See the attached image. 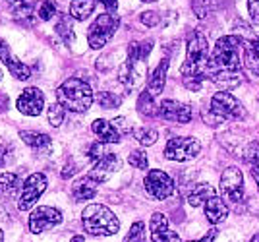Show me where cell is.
I'll list each match as a JSON object with an SVG mask.
<instances>
[{"label": "cell", "mask_w": 259, "mask_h": 242, "mask_svg": "<svg viewBox=\"0 0 259 242\" xmlns=\"http://www.w3.org/2000/svg\"><path fill=\"white\" fill-rule=\"evenodd\" d=\"M141 22L145 23V25H149V27H153V25H157V23L161 22V18H159L157 12H145V14H141Z\"/></svg>", "instance_id": "f35d334b"}, {"label": "cell", "mask_w": 259, "mask_h": 242, "mask_svg": "<svg viewBox=\"0 0 259 242\" xmlns=\"http://www.w3.org/2000/svg\"><path fill=\"white\" fill-rule=\"evenodd\" d=\"M122 242H145V225L141 221H136Z\"/></svg>", "instance_id": "4dcf8cb0"}, {"label": "cell", "mask_w": 259, "mask_h": 242, "mask_svg": "<svg viewBox=\"0 0 259 242\" xmlns=\"http://www.w3.org/2000/svg\"><path fill=\"white\" fill-rule=\"evenodd\" d=\"M95 10V0H72L70 2V16L74 20L83 22Z\"/></svg>", "instance_id": "484cf974"}, {"label": "cell", "mask_w": 259, "mask_h": 242, "mask_svg": "<svg viewBox=\"0 0 259 242\" xmlns=\"http://www.w3.org/2000/svg\"><path fill=\"white\" fill-rule=\"evenodd\" d=\"M240 53H244V39L236 35L221 37L209 58V79L223 89L238 88L244 82Z\"/></svg>", "instance_id": "6da1fadb"}, {"label": "cell", "mask_w": 259, "mask_h": 242, "mask_svg": "<svg viewBox=\"0 0 259 242\" xmlns=\"http://www.w3.org/2000/svg\"><path fill=\"white\" fill-rule=\"evenodd\" d=\"M47 176L43 173H33L31 176L25 178L20 192V199H18V208L20 211H27L35 206V201L43 196V192L47 190Z\"/></svg>", "instance_id": "52a82bcc"}, {"label": "cell", "mask_w": 259, "mask_h": 242, "mask_svg": "<svg viewBox=\"0 0 259 242\" xmlns=\"http://www.w3.org/2000/svg\"><path fill=\"white\" fill-rule=\"evenodd\" d=\"M149 231L153 242H178V234L168 229V221L162 213H153Z\"/></svg>", "instance_id": "9a60e30c"}, {"label": "cell", "mask_w": 259, "mask_h": 242, "mask_svg": "<svg viewBox=\"0 0 259 242\" xmlns=\"http://www.w3.org/2000/svg\"><path fill=\"white\" fill-rule=\"evenodd\" d=\"M215 196V190H213V186L211 184H197V186L188 194V204L192 206V208H197V206H203V204H207L209 199Z\"/></svg>", "instance_id": "cb8c5ba5"}, {"label": "cell", "mask_w": 259, "mask_h": 242, "mask_svg": "<svg viewBox=\"0 0 259 242\" xmlns=\"http://www.w3.org/2000/svg\"><path fill=\"white\" fill-rule=\"evenodd\" d=\"M107 155V151H105V145L103 143H91L89 145V149H87V157L93 161V163H97V161H101L103 157Z\"/></svg>", "instance_id": "74e56055"}, {"label": "cell", "mask_w": 259, "mask_h": 242, "mask_svg": "<svg viewBox=\"0 0 259 242\" xmlns=\"http://www.w3.org/2000/svg\"><path fill=\"white\" fill-rule=\"evenodd\" d=\"M244 62L248 70L259 76V37L257 39H244Z\"/></svg>", "instance_id": "7402d4cb"}, {"label": "cell", "mask_w": 259, "mask_h": 242, "mask_svg": "<svg viewBox=\"0 0 259 242\" xmlns=\"http://www.w3.org/2000/svg\"><path fill=\"white\" fill-rule=\"evenodd\" d=\"M14 161V147L10 142L6 140H0V167L10 165Z\"/></svg>", "instance_id": "e575fe53"}, {"label": "cell", "mask_w": 259, "mask_h": 242, "mask_svg": "<svg viewBox=\"0 0 259 242\" xmlns=\"http://www.w3.org/2000/svg\"><path fill=\"white\" fill-rule=\"evenodd\" d=\"M209 43L205 35L199 31H192L188 37V56L182 64V82L192 91L201 88L203 79H209Z\"/></svg>", "instance_id": "7a4b0ae2"}, {"label": "cell", "mask_w": 259, "mask_h": 242, "mask_svg": "<svg viewBox=\"0 0 259 242\" xmlns=\"http://www.w3.org/2000/svg\"><path fill=\"white\" fill-rule=\"evenodd\" d=\"M0 79H2V70H0Z\"/></svg>", "instance_id": "c3c4849f"}, {"label": "cell", "mask_w": 259, "mask_h": 242, "mask_svg": "<svg viewBox=\"0 0 259 242\" xmlns=\"http://www.w3.org/2000/svg\"><path fill=\"white\" fill-rule=\"evenodd\" d=\"M141 2H157V0H141Z\"/></svg>", "instance_id": "7dc6e473"}, {"label": "cell", "mask_w": 259, "mask_h": 242, "mask_svg": "<svg viewBox=\"0 0 259 242\" xmlns=\"http://www.w3.org/2000/svg\"><path fill=\"white\" fill-rule=\"evenodd\" d=\"M8 4H12V6H18V4H22V2H25V0H6Z\"/></svg>", "instance_id": "ee69618b"}, {"label": "cell", "mask_w": 259, "mask_h": 242, "mask_svg": "<svg viewBox=\"0 0 259 242\" xmlns=\"http://www.w3.org/2000/svg\"><path fill=\"white\" fill-rule=\"evenodd\" d=\"M134 136H136V140L141 145H153V143L157 142V138H159L157 130H153V128H136Z\"/></svg>", "instance_id": "f546056e"}, {"label": "cell", "mask_w": 259, "mask_h": 242, "mask_svg": "<svg viewBox=\"0 0 259 242\" xmlns=\"http://www.w3.org/2000/svg\"><path fill=\"white\" fill-rule=\"evenodd\" d=\"M20 186V178L14 173H4L0 175V198H10L18 192Z\"/></svg>", "instance_id": "4316f807"}, {"label": "cell", "mask_w": 259, "mask_h": 242, "mask_svg": "<svg viewBox=\"0 0 259 242\" xmlns=\"http://www.w3.org/2000/svg\"><path fill=\"white\" fill-rule=\"evenodd\" d=\"M159 116L164 118V120L188 124L192 120V107L186 105V103H180V101L164 99L159 105Z\"/></svg>", "instance_id": "4fadbf2b"}, {"label": "cell", "mask_w": 259, "mask_h": 242, "mask_svg": "<svg viewBox=\"0 0 259 242\" xmlns=\"http://www.w3.org/2000/svg\"><path fill=\"white\" fill-rule=\"evenodd\" d=\"M244 159H246V163H249V167H259V143L257 142H251L248 147H246Z\"/></svg>", "instance_id": "d590c367"}, {"label": "cell", "mask_w": 259, "mask_h": 242, "mask_svg": "<svg viewBox=\"0 0 259 242\" xmlns=\"http://www.w3.org/2000/svg\"><path fill=\"white\" fill-rule=\"evenodd\" d=\"M56 33L64 39L66 45H70L72 41H74V29H72V22H70L66 16H62V18H60V22L56 23Z\"/></svg>", "instance_id": "f1b7e54d"}, {"label": "cell", "mask_w": 259, "mask_h": 242, "mask_svg": "<svg viewBox=\"0 0 259 242\" xmlns=\"http://www.w3.org/2000/svg\"><path fill=\"white\" fill-rule=\"evenodd\" d=\"M215 236H217V229H211L203 238H199V240H190V242H213L215 240Z\"/></svg>", "instance_id": "b9f144b4"}, {"label": "cell", "mask_w": 259, "mask_h": 242, "mask_svg": "<svg viewBox=\"0 0 259 242\" xmlns=\"http://www.w3.org/2000/svg\"><path fill=\"white\" fill-rule=\"evenodd\" d=\"M221 192L223 196L232 201V204H238L242 196H244V176L238 171L236 167H228L227 171L221 176Z\"/></svg>", "instance_id": "30bf717a"}, {"label": "cell", "mask_w": 259, "mask_h": 242, "mask_svg": "<svg viewBox=\"0 0 259 242\" xmlns=\"http://www.w3.org/2000/svg\"><path fill=\"white\" fill-rule=\"evenodd\" d=\"M251 176H253V180H255L257 190H259V167H251Z\"/></svg>", "instance_id": "7bdbcfd3"}, {"label": "cell", "mask_w": 259, "mask_h": 242, "mask_svg": "<svg viewBox=\"0 0 259 242\" xmlns=\"http://www.w3.org/2000/svg\"><path fill=\"white\" fill-rule=\"evenodd\" d=\"M0 60L6 64V68L10 70V74L16 77V79H27V77L31 76L29 66H27V64H23L22 60H18L16 56L12 55L8 43H6V41H2V39H0Z\"/></svg>", "instance_id": "5bb4252c"}, {"label": "cell", "mask_w": 259, "mask_h": 242, "mask_svg": "<svg viewBox=\"0 0 259 242\" xmlns=\"http://www.w3.org/2000/svg\"><path fill=\"white\" fill-rule=\"evenodd\" d=\"M211 114L219 116V120H232L242 118L246 110L234 95H230L228 91H219L211 97Z\"/></svg>", "instance_id": "8992f818"}, {"label": "cell", "mask_w": 259, "mask_h": 242, "mask_svg": "<svg viewBox=\"0 0 259 242\" xmlns=\"http://www.w3.org/2000/svg\"><path fill=\"white\" fill-rule=\"evenodd\" d=\"M81 223L87 234L93 236H110L120 229L116 215L103 204H89L81 213Z\"/></svg>", "instance_id": "277c9868"}, {"label": "cell", "mask_w": 259, "mask_h": 242, "mask_svg": "<svg viewBox=\"0 0 259 242\" xmlns=\"http://www.w3.org/2000/svg\"><path fill=\"white\" fill-rule=\"evenodd\" d=\"M20 138L35 151H49L53 147L51 136H47L43 132H27V130H23V132H20Z\"/></svg>", "instance_id": "44dd1931"}, {"label": "cell", "mask_w": 259, "mask_h": 242, "mask_svg": "<svg viewBox=\"0 0 259 242\" xmlns=\"http://www.w3.org/2000/svg\"><path fill=\"white\" fill-rule=\"evenodd\" d=\"M249 242H259V232H257V234H255V236H253V238H251Z\"/></svg>", "instance_id": "f6af8a7d"}, {"label": "cell", "mask_w": 259, "mask_h": 242, "mask_svg": "<svg viewBox=\"0 0 259 242\" xmlns=\"http://www.w3.org/2000/svg\"><path fill=\"white\" fill-rule=\"evenodd\" d=\"M54 14H56V4H54V0H45L43 4H41V8H39V18H41L43 22H49V20H53Z\"/></svg>", "instance_id": "8d00e7d4"}, {"label": "cell", "mask_w": 259, "mask_h": 242, "mask_svg": "<svg viewBox=\"0 0 259 242\" xmlns=\"http://www.w3.org/2000/svg\"><path fill=\"white\" fill-rule=\"evenodd\" d=\"M101 4L108 10V14H114L116 8H118V2L116 0H101Z\"/></svg>", "instance_id": "60d3db41"}, {"label": "cell", "mask_w": 259, "mask_h": 242, "mask_svg": "<svg viewBox=\"0 0 259 242\" xmlns=\"http://www.w3.org/2000/svg\"><path fill=\"white\" fill-rule=\"evenodd\" d=\"M91 128H93L95 136L101 140V143H118L120 140H122V134H120V130L114 126V122L99 118V120H95L91 124Z\"/></svg>", "instance_id": "e0dca14e"}, {"label": "cell", "mask_w": 259, "mask_h": 242, "mask_svg": "<svg viewBox=\"0 0 259 242\" xmlns=\"http://www.w3.org/2000/svg\"><path fill=\"white\" fill-rule=\"evenodd\" d=\"M128 163L132 167H136V169H141V171H145L147 167H149V161H147V153L143 151V149H136V151H132L128 157Z\"/></svg>", "instance_id": "836d02e7"}, {"label": "cell", "mask_w": 259, "mask_h": 242, "mask_svg": "<svg viewBox=\"0 0 259 242\" xmlns=\"http://www.w3.org/2000/svg\"><path fill=\"white\" fill-rule=\"evenodd\" d=\"M64 114H66V109L58 101L49 107V122H51L53 126H60V124L64 122Z\"/></svg>", "instance_id": "d6a6232c"}, {"label": "cell", "mask_w": 259, "mask_h": 242, "mask_svg": "<svg viewBox=\"0 0 259 242\" xmlns=\"http://www.w3.org/2000/svg\"><path fill=\"white\" fill-rule=\"evenodd\" d=\"M62 221V213L56 208H49V206H41L31 213L29 217V231L33 234H41L43 231L51 229L54 225H58Z\"/></svg>", "instance_id": "8fae6325"}, {"label": "cell", "mask_w": 259, "mask_h": 242, "mask_svg": "<svg viewBox=\"0 0 259 242\" xmlns=\"http://www.w3.org/2000/svg\"><path fill=\"white\" fill-rule=\"evenodd\" d=\"M120 20L114 16V14H101L95 22L91 23L89 31H87V41H89V47L91 49H103L105 45L110 41V37L116 33L118 29Z\"/></svg>", "instance_id": "5b68a950"}, {"label": "cell", "mask_w": 259, "mask_h": 242, "mask_svg": "<svg viewBox=\"0 0 259 242\" xmlns=\"http://www.w3.org/2000/svg\"><path fill=\"white\" fill-rule=\"evenodd\" d=\"M120 169V159L118 155L114 153H107L101 161L95 163V167L91 169V173L89 176L93 178V180H97V182H105L108 176L112 175V173H116Z\"/></svg>", "instance_id": "2e32d148"}, {"label": "cell", "mask_w": 259, "mask_h": 242, "mask_svg": "<svg viewBox=\"0 0 259 242\" xmlns=\"http://www.w3.org/2000/svg\"><path fill=\"white\" fill-rule=\"evenodd\" d=\"M248 10L251 20L255 23H259V0H248Z\"/></svg>", "instance_id": "ab89813d"}, {"label": "cell", "mask_w": 259, "mask_h": 242, "mask_svg": "<svg viewBox=\"0 0 259 242\" xmlns=\"http://www.w3.org/2000/svg\"><path fill=\"white\" fill-rule=\"evenodd\" d=\"M143 184H145L147 194L155 199H166L168 196H172L174 192V180L166 173L159 171V169L149 171L145 180H143Z\"/></svg>", "instance_id": "9c48e42d"}, {"label": "cell", "mask_w": 259, "mask_h": 242, "mask_svg": "<svg viewBox=\"0 0 259 242\" xmlns=\"http://www.w3.org/2000/svg\"><path fill=\"white\" fill-rule=\"evenodd\" d=\"M56 99L70 112H85L93 103V91L87 82L79 77H70L56 89Z\"/></svg>", "instance_id": "3957f363"}, {"label": "cell", "mask_w": 259, "mask_h": 242, "mask_svg": "<svg viewBox=\"0 0 259 242\" xmlns=\"http://www.w3.org/2000/svg\"><path fill=\"white\" fill-rule=\"evenodd\" d=\"M37 14H39V8H37V4H35L33 0H25L22 4L14 6V18H16L18 22L27 23V25L33 23Z\"/></svg>", "instance_id": "d4e9b609"}, {"label": "cell", "mask_w": 259, "mask_h": 242, "mask_svg": "<svg viewBox=\"0 0 259 242\" xmlns=\"http://www.w3.org/2000/svg\"><path fill=\"white\" fill-rule=\"evenodd\" d=\"M153 49V41H136L128 47V62L134 64H143Z\"/></svg>", "instance_id": "603a6c76"}, {"label": "cell", "mask_w": 259, "mask_h": 242, "mask_svg": "<svg viewBox=\"0 0 259 242\" xmlns=\"http://www.w3.org/2000/svg\"><path fill=\"white\" fill-rule=\"evenodd\" d=\"M227 215H228V208L223 198L213 196V198L205 204V217L211 225H217V223L225 221L227 219Z\"/></svg>", "instance_id": "d6986e66"}, {"label": "cell", "mask_w": 259, "mask_h": 242, "mask_svg": "<svg viewBox=\"0 0 259 242\" xmlns=\"http://www.w3.org/2000/svg\"><path fill=\"white\" fill-rule=\"evenodd\" d=\"M97 103L103 107V109H116L120 107V97L118 95H114V93H108V91H101L97 95Z\"/></svg>", "instance_id": "1f68e13d"}, {"label": "cell", "mask_w": 259, "mask_h": 242, "mask_svg": "<svg viewBox=\"0 0 259 242\" xmlns=\"http://www.w3.org/2000/svg\"><path fill=\"white\" fill-rule=\"evenodd\" d=\"M97 180H93L91 176L87 175L83 178H77L72 186V194L77 201H85V199H91L95 194H97Z\"/></svg>", "instance_id": "ac0fdd59"}, {"label": "cell", "mask_w": 259, "mask_h": 242, "mask_svg": "<svg viewBox=\"0 0 259 242\" xmlns=\"http://www.w3.org/2000/svg\"><path fill=\"white\" fill-rule=\"evenodd\" d=\"M2 240H4V232L0 231V242H2Z\"/></svg>", "instance_id": "bcb514c9"}, {"label": "cell", "mask_w": 259, "mask_h": 242, "mask_svg": "<svg viewBox=\"0 0 259 242\" xmlns=\"http://www.w3.org/2000/svg\"><path fill=\"white\" fill-rule=\"evenodd\" d=\"M166 70H168V58H162L159 62V66L153 70V74L149 76V84H147V91L151 95H159L164 89V82H166Z\"/></svg>", "instance_id": "ffe728a7"}, {"label": "cell", "mask_w": 259, "mask_h": 242, "mask_svg": "<svg viewBox=\"0 0 259 242\" xmlns=\"http://www.w3.org/2000/svg\"><path fill=\"white\" fill-rule=\"evenodd\" d=\"M18 110L27 116H39L45 107V95L41 89L37 88H25L22 95L18 97Z\"/></svg>", "instance_id": "7c38bea8"}, {"label": "cell", "mask_w": 259, "mask_h": 242, "mask_svg": "<svg viewBox=\"0 0 259 242\" xmlns=\"http://www.w3.org/2000/svg\"><path fill=\"white\" fill-rule=\"evenodd\" d=\"M138 110H140L143 116H153V114H159V109L155 107L153 103V95L149 91H143L138 99Z\"/></svg>", "instance_id": "83f0119b"}, {"label": "cell", "mask_w": 259, "mask_h": 242, "mask_svg": "<svg viewBox=\"0 0 259 242\" xmlns=\"http://www.w3.org/2000/svg\"><path fill=\"white\" fill-rule=\"evenodd\" d=\"M201 145L195 138H172L164 147V157L170 161H190L199 155Z\"/></svg>", "instance_id": "ba28073f"}]
</instances>
